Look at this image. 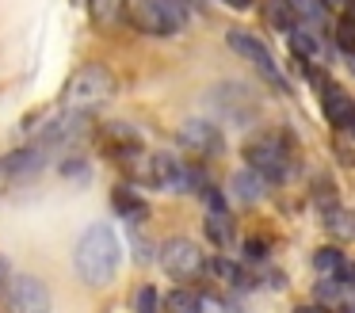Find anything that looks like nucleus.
<instances>
[{
	"label": "nucleus",
	"instance_id": "nucleus-1",
	"mask_svg": "<svg viewBox=\"0 0 355 313\" xmlns=\"http://www.w3.org/2000/svg\"><path fill=\"white\" fill-rule=\"evenodd\" d=\"M119 260H123V244H119L115 229L103 226V221L88 226L77 241V252H73V264H77L80 279H85L88 287H103V282L115 279Z\"/></svg>",
	"mask_w": 355,
	"mask_h": 313
},
{
	"label": "nucleus",
	"instance_id": "nucleus-2",
	"mask_svg": "<svg viewBox=\"0 0 355 313\" xmlns=\"http://www.w3.org/2000/svg\"><path fill=\"white\" fill-rule=\"evenodd\" d=\"M245 160H248V168L260 172L268 183H283L294 176V145L283 130H271V134H260L256 142H248Z\"/></svg>",
	"mask_w": 355,
	"mask_h": 313
},
{
	"label": "nucleus",
	"instance_id": "nucleus-3",
	"mask_svg": "<svg viewBox=\"0 0 355 313\" xmlns=\"http://www.w3.org/2000/svg\"><path fill=\"white\" fill-rule=\"evenodd\" d=\"M111 96H115V76H111V69L88 65V69H80L69 81V88H65V111L85 115V111H92V107L107 103Z\"/></svg>",
	"mask_w": 355,
	"mask_h": 313
},
{
	"label": "nucleus",
	"instance_id": "nucleus-4",
	"mask_svg": "<svg viewBox=\"0 0 355 313\" xmlns=\"http://www.w3.org/2000/svg\"><path fill=\"white\" fill-rule=\"evenodd\" d=\"M126 19L146 35H176L184 27L180 8H172L168 0H126Z\"/></svg>",
	"mask_w": 355,
	"mask_h": 313
},
{
	"label": "nucleus",
	"instance_id": "nucleus-5",
	"mask_svg": "<svg viewBox=\"0 0 355 313\" xmlns=\"http://www.w3.org/2000/svg\"><path fill=\"white\" fill-rule=\"evenodd\" d=\"M161 264H164V271H168L172 279L187 282V279H199L202 267H207V260H202V252H199L195 241L172 237V241H164V248H161Z\"/></svg>",
	"mask_w": 355,
	"mask_h": 313
},
{
	"label": "nucleus",
	"instance_id": "nucleus-6",
	"mask_svg": "<svg viewBox=\"0 0 355 313\" xmlns=\"http://www.w3.org/2000/svg\"><path fill=\"white\" fill-rule=\"evenodd\" d=\"M225 42H230V50H233V53H241L245 61H252V65L260 69L263 81H271L275 88H283V73H279L275 58H271L268 46H263L256 35H248V31H230V35H225Z\"/></svg>",
	"mask_w": 355,
	"mask_h": 313
},
{
	"label": "nucleus",
	"instance_id": "nucleus-7",
	"mask_svg": "<svg viewBox=\"0 0 355 313\" xmlns=\"http://www.w3.org/2000/svg\"><path fill=\"white\" fill-rule=\"evenodd\" d=\"M8 313H50V290L35 275H16L8 282Z\"/></svg>",
	"mask_w": 355,
	"mask_h": 313
},
{
	"label": "nucleus",
	"instance_id": "nucleus-8",
	"mask_svg": "<svg viewBox=\"0 0 355 313\" xmlns=\"http://www.w3.org/2000/svg\"><path fill=\"white\" fill-rule=\"evenodd\" d=\"M85 130H88V119H85V115L65 111L62 119L46 122V130L39 134V149H58V145H69V142H77Z\"/></svg>",
	"mask_w": 355,
	"mask_h": 313
},
{
	"label": "nucleus",
	"instance_id": "nucleus-9",
	"mask_svg": "<svg viewBox=\"0 0 355 313\" xmlns=\"http://www.w3.org/2000/svg\"><path fill=\"white\" fill-rule=\"evenodd\" d=\"M180 142H184L195 157H214V153H222V134H218V126H210V122H202V119L184 122V126H180Z\"/></svg>",
	"mask_w": 355,
	"mask_h": 313
},
{
	"label": "nucleus",
	"instance_id": "nucleus-10",
	"mask_svg": "<svg viewBox=\"0 0 355 313\" xmlns=\"http://www.w3.org/2000/svg\"><path fill=\"white\" fill-rule=\"evenodd\" d=\"M100 145H103V153H107V157H115V160H134V153H141L138 130L123 126V122H111V126L103 130Z\"/></svg>",
	"mask_w": 355,
	"mask_h": 313
},
{
	"label": "nucleus",
	"instance_id": "nucleus-11",
	"mask_svg": "<svg viewBox=\"0 0 355 313\" xmlns=\"http://www.w3.org/2000/svg\"><path fill=\"white\" fill-rule=\"evenodd\" d=\"M324 119H329L336 130H344V126L355 122V103L340 84H329V88H324Z\"/></svg>",
	"mask_w": 355,
	"mask_h": 313
},
{
	"label": "nucleus",
	"instance_id": "nucleus-12",
	"mask_svg": "<svg viewBox=\"0 0 355 313\" xmlns=\"http://www.w3.org/2000/svg\"><path fill=\"white\" fill-rule=\"evenodd\" d=\"M42 160H46V149H39V145L16 149V153H8V157H0V176H27V172H35Z\"/></svg>",
	"mask_w": 355,
	"mask_h": 313
},
{
	"label": "nucleus",
	"instance_id": "nucleus-13",
	"mask_svg": "<svg viewBox=\"0 0 355 313\" xmlns=\"http://www.w3.org/2000/svg\"><path fill=\"white\" fill-rule=\"evenodd\" d=\"M96 23H119L126 15V0H88Z\"/></svg>",
	"mask_w": 355,
	"mask_h": 313
},
{
	"label": "nucleus",
	"instance_id": "nucleus-14",
	"mask_svg": "<svg viewBox=\"0 0 355 313\" xmlns=\"http://www.w3.org/2000/svg\"><path fill=\"white\" fill-rule=\"evenodd\" d=\"M168 310L172 313H202V310H207V302H202L195 290H172V294H168Z\"/></svg>",
	"mask_w": 355,
	"mask_h": 313
},
{
	"label": "nucleus",
	"instance_id": "nucleus-15",
	"mask_svg": "<svg viewBox=\"0 0 355 313\" xmlns=\"http://www.w3.org/2000/svg\"><path fill=\"white\" fill-rule=\"evenodd\" d=\"M324 226H329V233H336V237H347V241H352L355 237V214L352 210H329L324 214Z\"/></svg>",
	"mask_w": 355,
	"mask_h": 313
},
{
	"label": "nucleus",
	"instance_id": "nucleus-16",
	"mask_svg": "<svg viewBox=\"0 0 355 313\" xmlns=\"http://www.w3.org/2000/svg\"><path fill=\"white\" fill-rule=\"evenodd\" d=\"M263 183H268V180H263L260 172H252V168H248V172H241L237 180H233V187H237L241 198H248V203H252V198L263 195Z\"/></svg>",
	"mask_w": 355,
	"mask_h": 313
},
{
	"label": "nucleus",
	"instance_id": "nucleus-17",
	"mask_svg": "<svg viewBox=\"0 0 355 313\" xmlns=\"http://www.w3.org/2000/svg\"><path fill=\"white\" fill-rule=\"evenodd\" d=\"M207 233H210V241L214 244H225L233 237V229H230V210H210L207 214Z\"/></svg>",
	"mask_w": 355,
	"mask_h": 313
},
{
	"label": "nucleus",
	"instance_id": "nucleus-18",
	"mask_svg": "<svg viewBox=\"0 0 355 313\" xmlns=\"http://www.w3.org/2000/svg\"><path fill=\"white\" fill-rule=\"evenodd\" d=\"M313 267L317 271H324V275H340L347 267V260L340 256L336 248H317V256H313Z\"/></svg>",
	"mask_w": 355,
	"mask_h": 313
},
{
	"label": "nucleus",
	"instance_id": "nucleus-19",
	"mask_svg": "<svg viewBox=\"0 0 355 313\" xmlns=\"http://www.w3.org/2000/svg\"><path fill=\"white\" fill-rule=\"evenodd\" d=\"M313 198H317V206H321L324 214H329V210H336V187H332V180H329V176H321V180L313 183Z\"/></svg>",
	"mask_w": 355,
	"mask_h": 313
},
{
	"label": "nucleus",
	"instance_id": "nucleus-20",
	"mask_svg": "<svg viewBox=\"0 0 355 313\" xmlns=\"http://www.w3.org/2000/svg\"><path fill=\"white\" fill-rule=\"evenodd\" d=\"M115 206L126 214V218H141V214H146V203H141V198H134L126 187H119V191H115Z\"/></svg>",
	"mask_w": 355,
	"mask_h": 313
},
{
	"label": "nucleus",
	"instance_id": "nucleus-21",
	"mask_svg": "<svg viewBox=\"0 0 355 313\" xmlns=\"http://www.w3.org/2000/svg\"><path fill=\"white\" fill-rule=\"evenodd\" d=\"M336 42L344 53H355V15H344V19L336 23Z\"/></svg>",
	"mask_w": 355,
	"mask_h": 313
},
{
	"label": "nucleus",
	"instance_id": "nucleus-22",
	"mask_svg": "<svg viewBox=\"0 0 355 313\" xmlns=\"http://www.w3.org/2000/svg\"><path fill=\"white\" fill-rule=\"evenodd\" d=\"M291 42H294V50H298L302 58H313V53H317V42H313V35H309V31H298V27H294V31H291Z\"/></svg>",
	"mask_w": 355,
	"mask_h": 313
},
{
	"label": "nucleus",
	"instance_id": "nucleus-23",
	"mask_svg": "<svg viewBox=\"0 0 355 313\" xmlns=\"http://www.w3.org/2000/svg\"><path fill=\"white\" fill-rule=\"evenodd\" d=\"M134 305H138V313H157V305H161V298H157L153 287H141L138 298H134Z\"/></svg>",
	"mask_w": 355,
	"mask_h": 313
},
{
	"label": "nucleus",
	"instance_id": "nucleus-24",
	"mask_svg": "<svg viewBox=\"0 0 355 313\" xmlns=\"http://www.w3.org/2000/svg\"><path fill=\"white\" fill-rule=\"evenodd\" d=\"M214 271L222 275V279H233V282H245V275H241V267H233L230 260H214Z\"/></svg>",
	"mask_w": 355,
	"mask_h": 313
},
{
	"label": "nucleus",
	"instance_id": "nucleus-25",
	"mask_svg": "<svg viewBox=\"0 0 355 313\" xmlns=\"http://www.w3.org/2000/svg\"><path fill=\"white\" fill-rule=\"evenodd\" d=\"M245 252H248L252 260H260V256H263V244H260V241H248V244H245Z\"/></svg>",
	"mask_w": 355,
	"mask_h": 313
},
{
	"label": "nucleus",
	"instance_id": "nucleus-26",
	"mask_svg": "<svg viewBox=\"0 0 355 313\" xmlns=\"http://www.w3.org/2000/svg\"><path fill=\"white\" fill-rule=\"evenodd\" d=\"M298 313H329V310H324V305H302Z\"/></svg>",
	"mask_w": 355,
	"mask_h": 313
},
{
	"label": "nucleus",
	"instance_id": "nucleus-27",
	"mask_svg": "<svg viewBox=\"0 0 355 313\" xmlns=\"http://www.w3.org/2000/svg\"><path fill=\"white\" fill-rule=\"evenodd\" d=\"M225 4H230V8H248L252 0H225Z\"/></svg>",
	"mask_w": 355,
	"mask_h": 313
},
{
	"label": "nucleus",
	"instance_id": "nucleus-28",
	"mask_svg": "<svg viewBox=\"0 0 355 313\" xmlns=\"http://www.w3.org/2000/svg\"><path fill=\"white\" fill-rule=\"evenodd\" d=\"M168 4H172V8H180V12H184V8L191 4V0H168Z\"/></svg>",
	"mask_w": 355,
	"mask_h": 313
},
{
	"label": "nucleus",
	"instance_id": "nucleus-29",
	"mask_svg": "<svg viewBox=\"0 0 355 313\" xmlns=\"http://www.w3.org/2000/svg\"><path fill=\"white\" fill-rule=\"evenodd\" d=\"M73 4H88V0H73Z\"/></svg>",
	"mask_w": 355,
	"mask_h": 313
},
{
	"label": "nucleus",
	"instance_id": "nucleus-30",
	"mask_svg": "<svg viewBox=\"0 0 355 313\" xmlns=\"http://www.w3.org/2000/svg\"><path fill=\"white\" fill-rule=\"evenodd\" d=\"M0 275H4V267H0Z\"/></svg>",
	"mask_w": 355,
	"mask_h": 313
},
{
	"label": "nucleus",
	"instance_id": "nucleus-31",
	"mask_svg": "<svg viewBox=\"0 0 355 313\" xmlns=\"http://www.w3.org/2000/svg\"><path fill=\"white\" fill-rule=\"evenodd\" d=\"M352 130H355V122H352Z\"/></svg>",
	"mask_w": 355,
	"mask_h": 313
}]
</instances>
